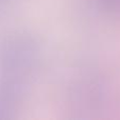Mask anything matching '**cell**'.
<instances>
[{
	"mask_svg": "<svg viewBox=\"0 0 120 120\" xmlns=\"http://www.w3.org/2000/svg\"><path fill=\"white\" fill-rule=\"evenodd\" d=\"M109 3L112 4L115 12L120 14V0H109Z\"/></svg>",
	"mask_w": 120,
	"mask_h": 120,
	"instance_id": "6da1fadb",
	"label": "cell"
}]
</instances>
